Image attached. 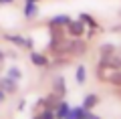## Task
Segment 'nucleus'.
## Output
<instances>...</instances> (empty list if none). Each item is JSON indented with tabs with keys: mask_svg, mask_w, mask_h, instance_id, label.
<instances>
[{
	"mask_svg": "<svg viewBox=\"0 0 121 119\" xmlns=\"http://www.w3.org/2000/svg\"><path fill=\"white\" fill-rule=\"evenodd\" d=\"M99 69H109V71H119L121 69V57L119 55H107V57H101L99 61Z\"/></svg>",
	"mask_w": 121,
	"mask_h": 119,
	"instance_id": "1",
	"label": "nucleus"
},
{
	"mask_svg": "<svg viewBox=\"0 0 121 119\" xmlns=\"http://www.w3.org/2000/svg\"><path fill=\"white\" fill-rule=\"evenodd\" d=\"M67 34L73 38H81L83 34H85V24H83L81 20H69V24H67Z\"/></svg>",
	"mask_w": 121,
	"mask_h": 119,
	"instance_id": "2",
	"label": "nucleus"
},
{
	"mask_svg": "<svg viewBox=\"0 0 121 119\" xmlns=\"http://www.w3.org/2000/svg\"><path fill=\"white\" fill-rule=\"evenodd\" d=\"M4 38L8 43H14V44H18V47H24V48H28V51H32V47H35V43H32L30 38H24L22 34H4Z\"/></svg>",
	"mask_w": 121,
	"mask_h": 119,
	"instance_id": "3",
	"label": "nucleus"
},
{
	"mask_svg": "<svg viewBox=\"0 0 121 119\" xmlns=\"http://www.w3.org/2000/svg\"><path fill=\"white\" fill-rule=\"evenodd\" d=\"M67 51H71V55H85L87 53V43L81 38H73L71 43H67Z\"/></svg>",
	"mask_w": 121,
	"mask_h": 119,
	"instance_id": "4",
	"label": "nucleus"
},
{
	"mask_svg": "<svg viewBox=\"0 0 121 119\" xmlns=\"http://www.w3.org/2000/svg\"><path fill=\"white\" fill-rule=\"evenodd\" d=\"M0 89L4 91L6 95L16 93V89H18V81H14V79H10V77H0Z\"/></svg>",
	"mask_w": 121,
	"mask_h": 119,
	"instance_id": "5",
	"label": "nucleus"
},
{
	"mask_svg": "<svg viewBox=\"0 0 121 119\" xmlns=\"http://www.w3.org/2000/svg\"><path fill=\"white\" fill-rule=\"evenodd\" d=\"M52 93L56 97H60V99L67 95V85H65V79L63 77H56L55 81H52Z\"/></svg>",
	"mask_w": 121,
	"mask_h": 119,
	"instance_id": "6",
	"label": "nucleus"
},
{
	"mask_svg": "<svg viewBox=\"0 0 121 119\" xmlns=\"http://www.w3.org/2000/svg\"><path fill=\"white\" fill-rule=\"evenodd\" d=\"M59 101H60V97H56L55 93H51L48 97H43L39 101V107H44V109H55L56 105H59Z\"/></svg>",
	"mask_w": 121,
	"mask_h": 119,
	"instance_id": "7",
	"label": "nucleus"
},
{
	"mask_svg": "<svg viewBox=\"0 0 121 119\" xmlns=\"http://www.w3.org/2000/svg\"><path fill=\"white\" fill-rule=\"evenodd\" d=\"M52 111H55V119H65L67 115H69L71 107H69V103H67V101H63V99H60V101H59V105H56Z\"/></svg>",
	"mask_w": 121,
	"mask_h": 119,
	"instance_id": "8",
	"label": "nucleus"
},
{
	"mask_svg": "<svg viewBox=\"0 0 121 119\" xmlns=\"http://www.w3.org/2000/svg\"><path fill=\"white\" fill-rule=\"evenodd\" d=\"M30 61H32V65L35 67H47L48 65V59L44 55H40V53H36V51H30Z\"/></svg>",
	"mask_w": 121,
	"mask_h": 119,
	"instance_id": "9",
	"label": "nucleus"
},
{
	"mask_svg": "<svg viewBox=\"0 0 121 119\" xmlns=\"http://www.w3.org/2000/svg\"><path fill=\"white\" fill-rule=\"evenodd\" d=\"M36 14H39V6H36V2H28V0H24V18H35Z\"/></svg>",
	"mask_w": 121,
	"mask_h": 119,
	"instance_id": "10",
	"label": "nucleus"
},
{
	"mask_svg": "<svg viewBox=\"0 0 121 119\" xmlns=\"http://www.w3.org/2000/svg\"><path fill=\"white\" fill-rule=\"evenodd\" d=\"M69 20H71L69 14H56L55 18L48 20V26H67V24H69Z\"/></svg>",
	"mask_w": 121,
	"mask_h": 119,
	"instance_id": "11",
	"label": "nucleus"
},
{
	"mask_svg": "<svg viewBox=\"0 0 121 119\" xmlns=\"http://www.w3.org/2000/svg\"><path fill=\"white\" fill-rule=\"evenodd\" d=\"M97 105H99V95H95V93H89V95L85 97V101H83V105H81V107H85L87 111H91L93 107H97Z\"/></svg>",
	"mask_w": 121,
	"mask_h": 119,
	"instance_id": "12",
	"label": "nucleus"
},
{
	"mask_svg": "<svg viewBox=\"0 0 121 119\" xmlns=\"http://www.w3.org/2000/svg\"><path fill=\"white\" fill-rule=\"evenodd\" d=\"M105 81L109 85H115V87H121V69L119 71H111V75L105 77Z\"/></svg>",
	"mask_w": 121,
	"mask_h": 119,
	"instance_id": "13",
	"label": "nucleus"
},
{
	"mask_svg": "<svg viewBox=\"0 0 121 119\" xmlns=\"http://www.w3.org/2000/svg\"><path fill=\"white\" fill-rule=\"evenodd\" d=\"M79 20H81L83 24H89L91 28H97V26H99V24H97V20L91 16V14H87V12H81V14H79Z\"/></svg>",
	"mask_w": 121,
	"mask_h": 119,
	"instance_id": "14",
	"label": "nucleus"
},
{
	"mask_svg": "<svg viewBox=\"0 0 121 119\" xmlns=\"http://www.w3.org/2000/svg\"><path fill=\"white\" fill-rule=\"evenodd\" d=\"M75 79H77L79 85H85V81H87V69L83 67V65L77 67V71H75Z\"/></svg>",
	"mask_w": 121,
	"mask_h": 119,
	"instance_id": "15",
	"label": "nucleus"
},
{
	"mask_svg": "<svg viewBox=\"0 0 121 119\" xmlns=\"http://www.w3.org/2000/svg\"><path fill=\"white\" fill-rule=\"evenodd\" d=\"M6 77H10V79H14V81H20V79H22V71L18 67H10Z\"/></svg>",
	"mask_w": 121,
	"mask_h": 119,
	"instance_id": "16",
	"label": "nucleus"
},
{
	"mask_svg": "<svg viewBox=\"0 0 121 119\" xmlns=\"http://www.w3.org/2000/svg\"><path fill=\"white\" fill-rule=\"evenodd\" d=\"M113 53H115V47H113V44H103V47H101V57H107V55H113Z\"/></svg>",
	"mask_w": 121,
	"mask_h": 119,
	"instance_id": "17",
	"label": "nucleus"
},
{
	"mask_svg": "<svg viewBox=\"0 0 121 119\" xmlns=\"http://www.w3.org/2000/svg\"><path fill=\"white\" fill-rule=\"evenodd\" d=\"M39 119H55V111L52 109H43L39 113Z\"/></svg>",
	"mask_w": 121,
	"mask_h": 119,
	"instance_id": "18",
	"label": "nucleus"
},
{
	"mask_svg": "<svg viewBox=\"0 0 121 119\" xmlns=\"http://www.w3.org/2000/svg\"><path fill=\"white\" fill-rule=\"evenodd\" d=\"M85 119H99V115H95L93 113V111H89V113H87V117Z\"/></svg>",
	"mask_w": 121,
	"mask_h": 119,
	"instance_id": "19",
	"label": "nucleus"
},
{
	"mask_svg": "<svg viewBox=\"0 0 121 119\" xmlns=\"http://www.w3.org/2000/svg\"><path fill=\"white\" fill-rule=\"evenodd\" d=\"M4 99H6V93H4V91H2V89H0V103L4 101Z\"/></svg>",
	"mask_w": 121,
	"mask_h": 119,
	"instance_id": "20",
	"label": "nucleus"
},
{
	"mask_svg": "<svg viewBox=\"0 0 121 119\" xmlns=\"http://www.w3.org/2000/svg\"><path fill=\"white\" fill-rule=\"evenodd\" d=\"M14 0H0V4H12Z\"/></svg>",
	"mask_w": 121,
	"mask_h": 119,
	"instance_id": "21",
	"label": "nucleus"
},
{
	"mask_svg": "<svg viewBox=\"0 0 121 119\" xmlns=\"http://www.w3.org/2000/svg\"><path fill=\"white\" fill-rule=\"evenodd\" d=\"M4 57H6V55H4V51L0 48V61H2V63H4Z\"/></svg>",
	"mask_w": 121,
	"mask_h": 119,
	"instance_id": "22",
	"label": "nucleus"
},
{
	"mask_svg": "<svg viewBox=\"0 0 121 119\" xmlns=\"http://www.w3.org/2000/svg\"><path fill=\"white\" fill-rule=\"evenodd\" d=\"M113 30H115V32H119V30H121V24H119V26H113Z\"/></svg>",
	"mask_w": 121,
	"mask_h": 119,
	"instance_id": "23",
	"label": "nucleus"
},
{
	"mask_svg": "<svg viewBox=\"0 0 121 119\" xmlns=\"http://www.w3.org/2000/svg\"><path fill=\"white\" fill-rule=\"evenodd\" d=\"M0 71H2V61H0Z\"/></svg>",
	"mask_w": 121,
	"mask_h": 119,
	"instance_id": "24",
	"label": "nucleus"
},
{
	"mask_svg": "<svg viewBox=\"0 0 121 119\" xmlns=\"http://www.w3.org/2000/svg\"><path fill=\"white\" fill-rule=\"evenodd\" d=\"M28 2H39V0H28Z\"/></svg>",
	"mask_w": 121,
	"mask_h": 119,
	"instance_id": "25",
	"label": "nucleus"
},
{
	"mask_svg": "<svg viewBox=\"0 0 121 119\" xmlns=\"http://www.w3.org/2000/svg\"><path fill=\"white\" fill-rule=\"evenodd\" d=\"M32 119H39V115H35V117H32Z\"/></svg>",
	"mask_w": 121,
	"mask_h": 119,
	"instance_id": "26",
	"label": "nucleus"
}]
</instances>
